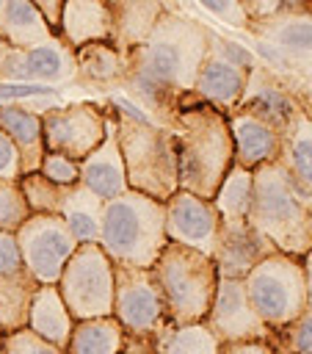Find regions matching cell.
I'll return each mask as SVG.
<instances>
[{
	"label": "cell",
	"mask_w": 312,
	"mask_h": 354,
	"mask_svg": "<svg viewBox=\"0 0 312 354\" xmlns=\"http://www.w3.org/2000/svg\"><path fill=\"white\" fill-rule=\"evenodd\" d=\"M207 44V25L166 8L146 41L127 53L124 97L141 105L152 122L171 127L177 108L193 94Z\"/></svg>",
	"instance_id": "6da1fadb"
},
{
	"label": "cell",
	"mask_w": 312,
	"mask_h": 354,
	"mask_svg": "<svg viewBox=\"0 0 312 354\" xmlns=\"http://www.w3.org/2000/svg\"><path fill=\"white\" fill-rule=\"evenodd\" d=\"M105 108L113 113L127 188L166 202L174 191H179L177 144L171 127L152 122L141 105L121 94L108 97Z\"/></svg>",
	"instance_id": "7a4b0ae2"
},
{
	"label": "cell",
	"mask_w": 312,
	"mask_h": 354,
	"mask_svg": "<svg viewBox=\"0 0 312 354\" xmlns=\"http://www.w3.org/2000/svg\"><path fill=\"white\" fill-rule=\"evenodd\" d=\"M171 133L177 144L179 188L202 199H213L218 183L235 163L226 113L191 94L177 108L171 119Z\"/></svg>",
	"instance_id": "3957f363"
},
{
	"label": "cell",
	"mask_w": 312,
	"mask_h": 354,
	"mask_svg": "<svg viewBox=\"0 0 312 354\" xmlns=\"http://www.w3.org/2000/svg\"><path fill=\"white\" fill-rule=\"evenodd\" d=\"M309 205V196L298 191L279 160L254 169V194L246 218L273 243L276 252L304 257L312 249Z\"/></svg>",
	"instance_id": "277c9868"
},
{
	"label": "cell",
	"mask_w": 312,
	"mask_h": 354,
	"mask_svg": "<svg viewBox=\"0 0 312 354\" xmlns=\"http://www.w3.org/2000/svg\"><path fill=\"white\" fill-rule=\"evenodd\" d=\"M97 243L113 266L152 268L168 243L163 202L138 191H124L116 199H108Z\"/></svg>",
	"instance_id": "5b68a950"
},
{
	"label": "cell",
	"mask_w": 312,
	"mask_h": 354,
	"mask_svg": "<svg viewBox=\"0 0 312 354\" xmlns=\"http://www.w3.org/2000/svg\"><path fill=\"white\" fill-rule=\"evenodd\" d=\"M152 274L163 293L168 324L204 321L218 285V271L210 254L168 241L155 260Z\"/></svg>",
	"instance_id": "8992f818"
},
{
	"label": "cell",
	"mask_w": 312,
	"mask_h": 354,
	"mask_svg": "<svg viewBox=\"0 0 312 354\" xmlns=\"http://www.w3.org/2000/svg\"><path fill=\"white\" fill-rule=\"evenodd\" d=\"M243 285L251 307L271 332L290 326L309 307L304 263L295 254H268L243 277Z\"/></svg>",
	"instance_id": "52a82bcc"
},
{
	"label": "cell",
	"mask_w": 312,
	"mask_h": 354,
	"mask_svg": "<svg viewBox=\"0 0 312 354\" xmlns=\"http://www.w3.org/2000/svg\"><path fill=\"white\" fill-rule=\"evenodd\" d=\"M113 318L124 329V354H144L152 348L155 335L168 324L163 293L152 268L113 266Z\"/></svg>",
	"instance_id": "ba28073f"
},
{
	"label": "cell",
	"mask_w": 312,
	"mask_h": 354,
	"mask_svg": "<svg viewBox=\"0 0 312 354\" xmlns=\"http://www.w3.org/2000/svg\"><path fill=\"white\" fill-rule=\"evenodd\" d=\"M58 293L75 321L113 313V263L99 243H80L58 277Z\"/></svg>",
	"instance_id": "9c48e42d"
},
{
	"label": "cell",
	"mask_w": 312,
	"mask_h": 354,
	"mask_svg": "<svg viewBox=\"0 0 312 354\" xmlns=\"http://www.w3.org/2000/svg\"><path fill=\"white\" fill-rule=\"evenodd\" d=\"M22 268L39 285H55L64 266L80 246L61 216L52 213H30L22 227L14 232Z\"/></svg>",
	"instance_id": "30bf717a"
},
{
	"label": "cell",
	"mask_w": 312,
	"mask_h": 354,
	"mask_svg": "<svg viewBox=\"0 0 312 354\" xmlns=\"http://www.w3.org/2000/svg\"><path fill=\"white\" fill-rule=\"evenodd\" d=\"M108 130V108L102 102H58L41 113L44 152H58L72 160L91 155Z\"/></svg>",
	"instance_id": "8fae6325"
},
{
	"label": "cell",
	"mask_w": 312,
	"mask_h": 354,
	"mask_svg": "<svg viewBox=\"0 0 312 354\" xmlns=\"http://www.w3.org/2000/svg\"><path fill=\"white\" fill-rule=\"evenodd\" d=\"M75 77V50L61 41H44L30 50H17L0 41V83H72Z\"/></svg>",
	"instance_id": "7c38bea8"
},
{
	"label": "cell",
	"mask_w": 312,
	"mask_h": 354,
	"mask_svg": "<svg viewBox=\"0 0 312 354\" xmlns=\"http://www.w3.org/2000/svg\"><path fill=\"white\" fill-rule=\"evenodd\" d=\"M207 329L226 346V343H254L271 340V329L262 324L257 310L248 301L243 279L218 277L213 304L204 315Z\"/></svg>",
	"instance_id": "4fadbf2b"
},
{
	"label": "cell",
	"mask_w": 312,
	"mask_h": 354,
	"mask_svg": "<svg viewBox=\"0 0 312 354\" xmlns=\"http://www.w3.org/2000/svg\"><path fill=\"white\" fill-rule=\"evenodd\" d=\"M163 207H166V238L171 243L196 249L202 254H213L221 216L210 199H202L179 188L163 202Z\"/></svg>",
	"instance_id": "5bb4252c"
},
{
	"label": "cell",
	"mask_w": 312,
	"mask_h": 354,
	"mask_svg": "<svg viewBox=\"0 0 312 354\" xmlns=\"http://www.w3.org/2000/svg\"><path fill=\"white\" fill-rule=\"evenodd\" d=\"M273 252V243L260 230H254L248 218H221L215 249L210 257L215 263L218 277L243 279L260 260H265Z\"/></svg>",
	"instance_id": "9a60e30c"
},
{
	"label": "cell",
	"mask_w": 312,
	"mask_h": 354,
	"mask_svg": "<svg viewBox=\"0 0 312 354\" xmlns=\"http://www.w3.org/2000/svg\"><path fill=\"white\" fill-rule=\"evenodd\" d=\"M235 108H243V111H251V113L262 116L265 122H271L282 133L287 130L290 119L301 111L293 86L287 80H282V75H276L265 64H257V66L248 69L243 97Z\"/></svg>",
	"instance_id": "2e32d148"
},
{
	"label": "cell",
	"mask_w": 312,
	"mask_h": 354,
	"mask_svg": "<svg viewBox=\"0 0 312 354\" xmlns=\"http://www.w3.org/2000/svg\"><path fill=\"white\" fill-rule=\"evenodd\" d=\"M248 36H254L265 50L276 53L284 64L312 66V11L279 14L262 22H248Z\"/></svg>",
	"instance_id": "e0dca14e"
},
{
	"label": "cell",
	"mask_w": 312,
	"mask_h": 354,
	"mask_svg": "<svg viewBox=\"0 0 312 354\" xmlns=\"http://www.w3.org/2000/svg\"><path fill=\"white\" fill-rule=\"evenodd\" d=\"M226 124H229V136H232V147H235V163L243 169H260L265 163L279 160L282 155V130L273 127L271 122H265L262 116L243 111V108H232L226 113Z\"/></svg>",
	"instance_id": "ac0fdd59"
},
{
	"label": "cell",
	"mask_w": 312,
	"mask_h": 354,
	"mask_svg": "<svg viewBox=\"0 0 312 354\" xmlns=\"http://www.w3.org/2000/svg\"><path fill=\"white\" fill-rule=\"evenodd\" d=\"M246 77H248V69L226 61L215 47L207 44V55L193 80V97L229 113L243 97Z\"/></svg>",
	"instance_id": "d6986e66"
},
{
	"label": "cell",
	"mask_w": 312,
	"mask_h": 354,
	"mask_svg": "<svg viewBox=\"0 0 312 354\" xmlns=\"http://www.w3.org/2000/svg\"><path fill=\"white\" fill-rule=\"evenodd\" d=\"M80 185H86L102 202L116 199L119 194L130 191L127 188L121 149H119V138H116V124H113V113L110 111H108V130H105L102 144L91 155H86L80 160Z\"/></svg>",
	"instance_id": "ffe728a7"
},
{
	"label": "cell",
	"mask_w": 312,
	"mask_h": 354,
	"mask_svg": "<svg viewBox=\"0 0 312 354\" xmlns=\"http://www.w3.org/2000/svg\"><path fill=\"white\" fill-rule=\"evenodd\" d=\"M55 33L72 50L91 41H110L113 36L110 3L108 0H64Z\"/></svg>",
	"instance_id": "44dd1931"
},
{
	"label": "cell",
	"mask_w": 312,
	"mask_h": 354,
	"mask_svg": "<svg viewBox=\"0 0 312 354\" xmlns=\"http://www.w3.org/2000/svg\"><path fill=\"white\" fill-rule=\"evenodd\" d=\"M127 77V53L110 41H91L75 50V77L72 83L86 88H121Z\"/></svg>",
	"instance_id": "7402d4cb"
},
{
	"label": "cell",
	"mask_w": 312,
	"mask_h": 354,
	"mask_svg": "<svg viewBox=\"0 0 312 354\" xmlns=\"http://www.w3.org/2000/svg\"><path fill=\"white\" fill-rule=\"evenodd\" d=\"M0 130L17 147L22 160V174L39 171V163L44 158L41 113L25 108L22 102H0Z\"/></svg>",
	"instance_id": "603a6c76"
},
{
	"label": "cell",
	"mask_w": 312,
	"mask_h": 354,
	"mask_svg": "<svg viewBox=\"0 0 312 354\" xmlns=\"http://www.w3.org/2000/svg\"><path fill=\"white\" fill-rule=\"evenodd\" d=\"M108 3L113 17L110 44L119 47L121 53H130L133 47L144 44L166 11L163 0H108Z\"/></svg>",
	"instance_id": "cb8c5ba5"
},
{
	"label": "cell",
	"mask_w": 312,
	"mask_h": 354,
	"mask_svg": "<svg viewBox=\"0 0 312 354\" xmlns=\"http://www.w3.org/2000/svg\"><path fill=\"white\" fill-rule=\"evenodd\" d=\"M28 329L66 351V343H69L72 329H75V318L66 310V304L58 293V285H39L36 288L33 301H30V313H28Z\"/></svg>",
	"instance_id": "d4e9b609"
},
{
	"label": "cell",
	"mask_w": 312,
	"mask_h": 354,
	"mask_svg": "<svg viewBox=\"0 0 312 354\" xmlns=\"http://www.w3.org/2000/svg\"><path fill=\"white\" fill-rule=\"evenodd\" d=\"M52 39H58V33L30 0H6L0 14V41L17 50H30Z\"/></svg>",
	"instance_id": "484cf974"
},
{
	"label": "cell",
	"mask_w": 312,
	"mask_h": 354,
	"mask_svg": "<svg viewBox=\"0 0 312 354\" xmlns=\"http://www.w3.org/2000/svg\"><path fill=\"white\" fill-rule=\"evenodd\" d=\"M279 163L293 177L298 191L304 196H309V202H312V119L304 111H298L290 119V124L282 136Z\"/></svg>",
	"instance_id": "4316f807"
},
{
	"label": "cell",
	"mask_w": 312,
	"mask_h": 354,
	"mask_svg": "<svg viewBox=\"0 0 312 354\" xmlns=\"http://www.w3.org/2000/svg\"><path fill=\"white\" fill-rule=\"evenodd\" d=\"M102 207L105 202L91 194L86 185H72L66 188L58 216L64 218V224L69 227V232L75 235L77 243H97L99 241V227H102Z\"/></svg>",
	"instance_id": "83f0119b"
},
{
	"label": "cell",
	"mask_w": 312,
	"mask_h": 354,
	"mask_svg": "<svg viewBox=\"0 0 312 354\" xmlns=\"http://www.w3.org/2000/svg\"><path fill=\"white\" fill-rule=\"evenodd\" d=\"M66 354H124V329L113 315L75 321Z\"/></svg>",
	"instance_id": "f1b7e54d"
},
{
	"label": "cell",
	"mask_w": 312,
	"mask_h": 354,
	"mask_svg": "<svg viewBox=\"0 0 312 354\" xmlns=\"http://www.w3.org/2000/svg\"><path fill=\"white\" fill-rule=\"evenodd\" d=\"M36 288L39 282L25 268L8 277H0V335L28 326V313H30Z\"/></svg>",
	"instance_id": "f546056e"
},
{
	"label": "cell",
	"mask_w": 312,
	"mask_h": 354,
	"mask_svg": "<svg viewBox=\"0 0 312 354\" xmlns=\"http://www.w3.org/2000/svg\"><path fill=\"white\" fill-rule=\"evenodd\" d=\"M221 346L224 343L207 329L204 321L166 324L152 340V351L157 354H221Z\"/></svg>",
	"instance_id": "4dcf8cb0"
},
{
	"label": "cell",
	"mask_w": 312,
	"mask_h": 354,
	"mask_svg": "<svg viewBox=\"0 0 312 354\" xmlns=\"http://www.w3.org/2000/svg\"><path fill=\"white\" fill-rule=\"evenodd\" d=\"M251 194H254V171L232 163L210 202L221 218H246L251 207Z\"/></svg>",
	"instance_id": "1f68e13d"
},
{
	"label": "cell",
	"mask_w": 312,
	"mask_h": 354,
	"mask_svg": "<svg viewBox=\"0 0 312 354\" xmlns=\"http://www.w3.org/2000/svg\"><path fill=\"white\" fill-rule=\"evenodd\" d=\"M19 188L25 194V202H28L30 213H52V216H58L61 199L66 194L64 185H55L47 177H41L39 171H30V174H22L19 177Z\"/></svg>",
	"instance_id": "d6a6232c"
},
{
	"label": "cell",
	"mask_w": 312,
	"mask_h": 354,
	"mask_svg": "<svg viewBox=\"0 0 312 354\" xmlns=\"http://www.w3.org/2000/svg\"><path fill=\"white\" fill-rule=\"evenodd\" d=\"M268 343L276 354H312V307H306L290 326L271 332Z\"/></svg>",
	"instance_id": "836d02e7"
},
{
	"label": "cell",
	"mask_w": 312,
	"mask_h": 354,
	"mask_svg": "<svg viewBox=\"0 0 312 354\" xmlns=\"http://www.w3.org/2000/svg\"><path fill=\"white\" fill-rule=\"evenodd\" d=\"M28 216H30V207L25 202L19 180L0 177V232H17Z\"/></svg>",
	"instance_id": "e575fe53"
},
{
	"label": "cell",
	"mask_w": 312,
	"mask_h": 354,
	"mask_svg": "<svg viewBox=\"0 0 312 354\" xmlns=\"http://www.w3.org/2000/svg\"><path fill=\"white\" fill-rule=\"evenodd\" d=\"M0 354H66V351L58 348V346H52L50 340L39 337L36 332H30L25 326V329H17V332L3 335Z\"/></svg>",
	"instance_id": "d590c367"
},
{
	"label": "cell",
	"mask_w": 312,
	"mask_h": 354,
	"mask_svg": "<svg viewBox=\"0 0 312 354\" xmlns=\"http://www.w3.org/2000/svg\"><path fill=\"white\" fill-rule=\"evenodd\" d=\"M39 174L55 185L69 188V185L80 183V160H72V158L58 155V152H44V158L39 163Z\"/></svg>",
	"instance_id": "8d00e7d4"
},
{
	"label": "cell",
	"mask_w": 312,
	"mask_h": 354,
	"mask_svg": "<svg viewBox=\"0 0 312 354\" xmlns=\"http://www.w3.org/2000/svg\"><path fill=\"white\" fill-rule=\"evenodd\" d=\"M248 22H262L279 14H293V11H312V0H240Z\"/></svg>",
	"instance_id": "74e56055"
},
{
	"label": "cell",
	"mask_w": 312,
	"mask_h": 354,
	"mask_svg": "<svg viewBox=\"0 0 312 354\" xmlns=\"http://www.w3.org/2000/svg\"><path fill=\"white\" fill-rule=\"evenodd\" d=\"M210 17H215L218 22L229 25V28H237V30H246L248 28V17L240 6V0H196Z\"/></svg>",
	"instance_id": "f35d334b"
},
{
	"label": "cell",
	"mask_w": 312,
	"mask_h": 354,
	"mask_svg": "<svg viewBox=\"0 0 312 354\" xmlns=\"http://www.w3.org/2000/svg\"><path fill=\"white\" fill-rule=\"evenodd\" d=\"M210 47H215L226 61H232V64H237V66H243V69H251V66H257V64H260L254 53H248V50H246L243 44H237L235 39L218 36L215 30H210Z\"/></svg>",
	"instance_id": "ab89813d"
},
{
	"label": "cell",
	"mask_w": 312,
	"mask_h": 354,
	"mask_svg": "<svg viewBox=\"0 0 312 354\" xmlns=\"http://www.w3.org/2000/svg\"><path fill=\"white\" fill-rule=\"evenodd\" d=\"M0 177L3 180H19L22 177V160L11 138L0 130Z\"/></svg>",
	"instance_id": "60d3db41"
},
{
	"label": "cell",
	"mask_w": 312,
	"mask_h": 354,
	"mask_svg": "<svg viewBox=\"0 0 312 354\" xmlns=\"http://www.w3.org/2000/svg\"><path fill=\"white\" fill-rule=\"evenodd\" d=\"M19 268H22V257L14 232H0V277H8Z\"/></svg>",
	"instance_id": "b9f144b4"
},
{
	"label": "cell",
	"mask_w": 312,
	"mask_h": 354,
	"mask_svg": "<svg viewBox=\"0 0 312 354\" xmlns=\"http://www.w3.org/2000/svg\"><path fill=\"white\" fill-rule=\"evenodd\" d=\"M293 91H295V97H298L301 111L312 119V66L304 69V77L298 80V86H293Z\"/></svg>",
	"instance_id": "7bdbcfd3"
},
{
	"label": "cell",
	"mask_w": 312,
	"mask_h": 354,
	"mask_svg": "<svg viewBox=\"0 0 312 354\" xmlns=\"http://www.w3.org/2000/svg\"><path fill=\"white\" fill-rule=\"evenodd\" d=\"M221 354H276L268 340H254V343H226L221 346Z\"/></svg>",
	"instance_id": "ee69618b"
},
{
	"label": "cell",
	"mask_w": 312,
	"mask_h": 354,
	"mask_svg": "<svg viewBox=\"0 0 312 354\" xmlns=\"http://www.w3.org/2000/svg\"><path fill=\"white\" fill-rule=\"evenodd\" d=\"M30 3L44 14V19L50 22V28L58 30V19H61V6H64V0H30Z\"/></svg>",
	"instance_id": "f6af8a7d"
},
{
	"label": "cell",
	"mask_w": 312,
	"mask_h": 354,
	"mask_svg": "<svg viewBox=\"0 0 312 354\" xmlns=\"http://www.w3.org/2000/svg\"><path fill=\"white\" fill-rule=\"evenodd\" d=\"M304 263V277H306V299H309V307H312V249L301 257Z\"/></svg>",
	"instance_id": "bcb514c9"
},
{
	"label": "cell",
	"mask_w": 312,
	"mask_h": 354,
	"mask_svg": "<svg viewBox=\"0 0 312 354\" xmlns=\"http://www.w3.org/2000/svg\"><path fill=\"white\" fill-rule=\"evenodd\" d=\"M3 8H6V0H0V14H3Z\"/></svg>",
	"instance_id": "7dc6e473"
},
{
	"label": "cell",
	"mask_w": 312,
	"mask_h": 354,
	"mask_svg": "<svg viewBox=\"0 0 312 354\" xmlns=\"http://www.w3.org/2000/svg\"><path fill=\"white\" fill-rule=\"evenodd\" d=\"M144 354H157V351H152V348H149V351H144Z\"/></svg>",
	"instance_id": "c3c4849f"
},
{
	"label": "cell",
	"mask_w": 312,
	"mask_h": 354,
	"mask_svg": "<svg viewBox=\"0 0 312 354\" xmlns=\"http://www.w3.org/2000/svg\"><path fill=\"white\" fill-rule=\"evenodd\" d=\"M309 213H312V205H309Z\"/></svg>",
	"instance_id": "681fc988"
},
{
	"label": "cell",
	"mask_w": 312,
	"mask_h": 354,
	"mask_svg": "<svg viewBox=\"0 0 312 354\" xmlns=\"http://www.w3.org/2000/svg\"><path fill=\"white\" fill-rule=\"evenodd\" d=\"M163 3H168V0H163Z\"/></svg>",
	"instance_id": "f907efd6"
},
{
	"label": "cell",
	"mask_w": 312,
	"mask_h": 354,
	"mask_svg": "<svg viewBox=\"0 0 312 354\" xmlns=\"http://www.w3.org/2000/svg\"><path fill=\"white\" fill-rule=\"evenodd\" d=\"M0 340H3V335H0Z\"/></svg>",
	"instance_id": "816d5d0a"
}]
</instances>
